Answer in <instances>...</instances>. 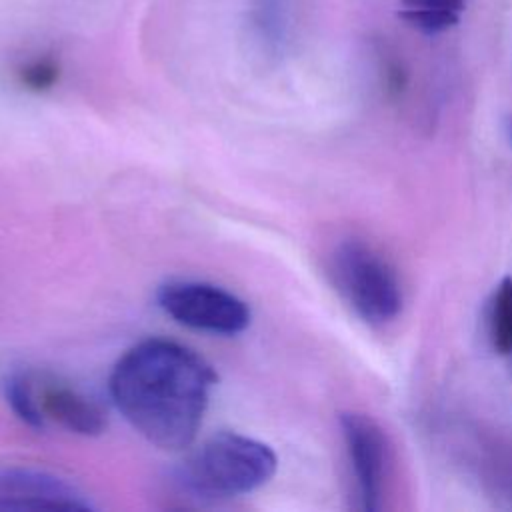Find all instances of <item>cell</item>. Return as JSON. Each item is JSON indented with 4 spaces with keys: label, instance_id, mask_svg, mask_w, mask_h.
Instances as JSON below:
<instances>
[{
    "label": "cell",
    "instance_id": "cell-1",
    "mask_svg": "<svg viewBox=\"0 0 512 512\" xmlns=\"http://www.w3.org/2000/svg\"><path fill=\"white\" fill-rule=\"evenodd\" d=\"M214 384L216 372L194 350L148 338L120 356L108 388L140 436L162 450H182L200 430Z\"/></svg>",
    "mask_w": 512,
    "mask_h": 512
},
{
    "label": "cell",
    "instance_id": "cell-2",
    "mask_svg": "<svg viewBox=\"0 0 512 512\" xmlns=\"http://www.w3.org/2000/svg\"><path fill=\"white\" fill-rule=\"evenodd\" d=\"M278 468L274 450L236 432L204 440L180 466L178 484L200 500H228L264 486Z\"/></svg>",
    "mask_w": 512,
    "mask_h": 512
},
{
    "label": "cell",
    "instance_id": "cell-3",
    "mask_svg": "<svg viewBox=\"0 0 512 512\" xmlns=\"http://www.w3.org/2000/svg\"><path fill=\"white\" fill-rule=\"evenodd\" d=\"M6 402L30 428L56 424L80 436H98L106 428L102 406L82 390L44 372H18L4 384Z\"/></svg>",
    "mask_w": 512,
    "mask_h": 512
},
{
    "label": "cell",
    "instance_id": "cell-4",
    "mask_svg": "<svg viewBox=\"0 0 512 512\" xmlns=\"http://www.w3.org/2000/svg\"><path fill=\"white\" fill-rule=\"evenodd\" d=\"M330 274L346 304L366 324L382 326L402 310V286L394 266L368 242L342 240L330 256Z\"/></svg>",
    "mask_w": 512,
    "mask_h": 512
},
{
    "label": "cell",
    "instance_id": "cell-5",
    "mask_svg": "<svg viewBox=\"0 0 512 512\" xmlns=\"http://www.w3.org/2000/svg\"><path fill=\"white\" fill-rule=\"evenodd\" d=\"M158 306L178 324L210 334L234 336L250 326V308L232 292L196 280H176L158 288Z\"/></svg>",
    "mask_w": 512,
    "mask_h": 512
},
{
    "label": "cell",
    "instance_id": "cell-6",
    "mask_svg": "<svg viewBox=\"0 0 512 512\" xmlns=\"http://www.w3.org/2000/svg\"><path fill=\"white\" fill-rule=\"evenodd\" d=\"M338 424L354 482L356 508L376 512L386 474V436L380 424L364 412H342Z\"/></svg>",
    "mask_w": 512,
    "mask_h": 512
},
{
    "label": "cell",
    "instance_id": "cell-7",
    "mask_svg": "<svg viewBox=\"0 0 512 512\" xmlns=\"http://www.w3.org/2000/svg\"><path fill=\"white\" fill-rule=\"evenodd\" d=\"M90 502L68 482L38 470H0V512L90 510Z\"/></svg>",
    "mask_w": 512,
    "mask_h": 512
},
{
    "label": "cell",
    "instance_id": "cell-8",
    "mask_svg": "<svg viewBox=\"0 0 512 512\" xmlns=\"http://www.w3.org/2000/svg\"><path fill=\"white\" fill-rule=\"evenodd\" d=\"M488 338L496 354H512V276H504L494 288L488 308Z\"/></svg>",
    "mask_w": 512,
    "mask_h": 512
},
{
    "label": "cell",
    "instance_id": "cell-9",
    "mask_svg": "<svg viewBox=\"0 0 512 512\" xmlns=\"http://www.w3.org/2000/svg\"><path fill=\"white\" fill-rule=\"evenodd\" d=\"M60 76V68L52 58H38L22 66L18 72V78L22 86H26L32 92H46L50 90Z\"/></svg>",
    "mask_w": 512,
    "mask_h": 512
},
{
    "label": "cell",
    "instance_id": "cell-10",
    "mask_svg": "<svg viewBox=\"0 0 512 512\" xmlns=\"http://www.w3.org/2000/svg\"><path fill=\"white\" fill-rule=\"evenodd\" d=\"M402 4L410 10H440L458 16L464 10V0H402Z\"/></svg>",
    "mask_w": 512,
    "mask_h": 512
},
{
    "label": "cell",
    "instance_id": "cell-11",
    "mask_svg": "<svg viewBox=\"0 0 512 512\" xmlns=\"http://www.w3.org/2000/svg\"><path fill=\"white\" fill-rule=\"evenodd\" d=\"M506 132H508V138L512 142V118H508V122H506Z\"/></svg>",
    "mask_w": 512,
    "mask_h": 512
}]
</instances>
